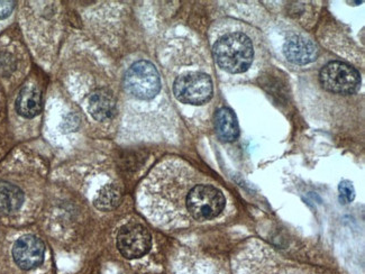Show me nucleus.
<instances>
[{
	"label": "nucleus",
	"mask_w": 365,
	"mask_h": 274,
	"mask_svg": "<svg viewBox=\"0 0 365 274\" xmlns=\"http://www.w3.org/2000/svg\"><path fill=\"white\" fill-rule=\"evenodd\" d=\"M213 56L221 69L238 75L248 71L252 65L253 44L244 33H230L215 43Z\"/></svg>",
	"instance_id": "obj_1"
},
{
	"label": "nucleus",
	"mask_w": 365,
	"mask_h": 274,
	"mask_svg": "<svg viewBox=\"0 0 365 274\" xmlns=\"http://www.w3.org/2000/svg\"><path fill=\"white\" fill-rule=\"evenodd\" d=\"M186 206L188 213L196 221H211L224 211L226 198L216 186L199 184L188 192Z\"/></svg>",
	"instance_id": "obj_2"
},
{
	"label": "nucleus",
	"mask_w": 365,
	"mask_h": 274,
	"mask_svg": "<svg viewBox=\"0 0 365 274\" xmlns=\"http://www.w3.org/2000/svg\"><path fill=\"white\" fill-rule=\"evenodd\" d=\"M124 85L134 98L149 100L160 93L161 79L157 68L151 62H135L126 72Z\"/></svg>",
	"instance_id": "obj_3"
},
{
	"label": "nucleus",
	"mask_w": 365,
	"mask_h": 274,
	"mask_svg": "<svg viewBox=\"0 0 365 274\" xmlns=\"http://www.w3.org/2000/svg\"><path fill=\"white\" fill-rule=\"evenodd\" d=\"M213 93V81L203 72H189L174 81V96L182 104L200 106L211 100Z\"/></svg>",
	"instance_id": "obj_4"
},
{
	"label": "nucleus",
	"mask_w": 365,
	"mask_h": 274,
	"mask_svg": "<svg viewBox=\"0 0 365 274\" xmlns=\"http://www.w3.org/2000/svg\"><path fill=\"white\" fill-rule=\"evenodd\" d=\"M320 85L325 90L337 95H353L361 87V75L357 70L343 62L326 64L319 73Z\"/></svg>",
	"instance_id": "obj_5"
},
{
	"label": "nucleus",
	"mask_w": 365,
	"mask_h": 274,
	"mask_svg": "<svg viewBox=\"0 0 365 274\" xmlns=\"http://www.w3.org/2000/svg\"><path fill=\"white\" fill-rule=\"evenodd\" d=\"M152 246V237L147 227L141 223H129L120 229L117 248L120 254L128 260L139 258L149 253Z\"/></svg>",
	"instance_id": "obj_6"
},
{
	"label": "nucleus",
	"mask_w": 365,
	"mask_h": 274,
	"mask_svg": "<svg viewBox=\"0 0 365 274\" xmlns=\"http://www.w3.org/2000/svg\"><path fill=\"white\" fill-rule=\"evenodd\" d=\"M46 246L42 241L33 235H24L14 244L13 256L21 269L33 270L43 263Z\"/></svg>",
	"instance_id": "obj_7"
},
{
	"label": "nucleus",
	"mask_w": 365,
	"mask_h": 274,
	"mask_svg": "<svg viewBox=\"0 0 365 274\" xmlns=\"http://www.w3.org/2000/svg\"><path fill=\"white\" fill-rule=\"evenodd\" d=\"M283 53L292 63L306 65L317 59L318 48L312 41L300 35H293L285 43Z\"/></svg>",
	"instance_id": "obj_8"
},
{
	"label": "nucleus",
	"mask_w": 365,
	"mask_h": 274,
	"mask_svg": "<svg viewBox=\"0 0 365 274\" xmlns=\"http://www.w3.org/2000/svg\"><path fill=\"white\" fill-rule=\"evenodd\" d=\"M88 110L92 118L99 122L110 120L116 112V100L106 89L95 91L89 98Z\"/></svg>",
	"instance_id": "obj_9"
},
{
	"label": "nucleus",
	"mask_w": 365,
	"mask_h": 274,
	"mask_svg": "<svg viewBox=\"0 0 365 274\" xmlns=\"http://www.w3.org/2000/svg\"><path fill=\"white\" fill-rule=\"evenodd\" d=\"M16 110L25 118L38 116L42 110V95L36 85H25L16 99Z\"/></svg>",
	"instance_id": "obj_10"
},
{
	"label": "nucleus",
	"mask_w": 365,
	"mask_h": 274,
	"mask_svg": "<svg viewBox=\"0 0 365 274\" xmlns=\"http://www.w3.org/2000/svg\"><path fill=\"white\" fill-rule=\"evenodd\" d=\"M217 135L224 142H234L240 136L238 118L233 110L223 107L217 112L215 117Z\"/></svg>",
	"instance_id": "obj_11"
},
{
	"label": "nucleus",
	"mask_w": 365,
	"mask_h": 274,
	"mask_svg": "<svg viewBox=\"0 0 365 274\" xmlns=\"http://www.w3.org/2000/svg\"><path fill=\"white\" fill-rule=\"evenodd\" d=\"M24 203V194L18 186L0 181V214L11 215L21 209Z\"/></svg>",
	"instance_id": "obj_12"
},
{
	"label": "nucleus",
	"mask_w": 365,
	"mask_h": 274,
	"mask_svg": "<svg viewBox=\"0 0 365 274\" xmlns=\"http://www.w3.org/2000/svg\"><path fill=\"white\" fill-rule=\"evenodd\" d=\"M122 197L123 194L120 186L117 184H108L99 190L95 200V206L99 211H110L120 205Z\"/></svg>",
	"instance_id": "obj_13"
},
{
	"label": "nucleus",
	"mask_w": 365,
	"mask_h": 274,
	"mask_svg": "<svg viewBox=\"0 0 365 274\" xmlns=\"http://www.w3.org/2000/svg\"><path fill=\"white\" fill-rule=\"evenodd\" d=\"M339 194H341V200L345 204L352 203L355 198V190L352 182L349 180L342 181L339 186Z\"/></svg>",
	"instance_id": "obj_14"
},
{
	"label": "nucleus",
	"mask_w": 365,
	"mask_h": 274,
	"mask_svg": "<svg viewBox=\"0 0 365 274\" xmlns=\"http://www.w3.org/2000/svg\"><path fill=\"white\" fill-rule=\"evenodd\" d=\"M15 9V1H0V19H5Z\"/></svg>",
	"instance_id": "obj_15"
}]
</instances>
